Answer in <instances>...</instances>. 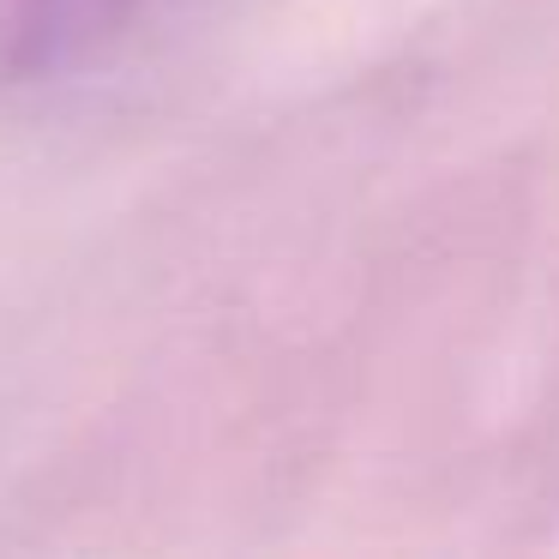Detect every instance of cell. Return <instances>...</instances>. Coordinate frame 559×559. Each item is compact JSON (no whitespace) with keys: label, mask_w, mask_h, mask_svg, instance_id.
I'll return each instance as SVG.
<instances>
[{"label":"cell","mask_w":559,"mask_h":559,"mask_svg":"<svg viewBox=\"0 0 559 559\" xmlns=\"http://www.w3.org/2000/svg\"><path fill=\"white\" fill-rule=\"evenodd\" d=\"M145 7L151 0H0V67L19 79L73 73Z\"/></svg>","instance_id":"6da1fadb"}]
</instances>
